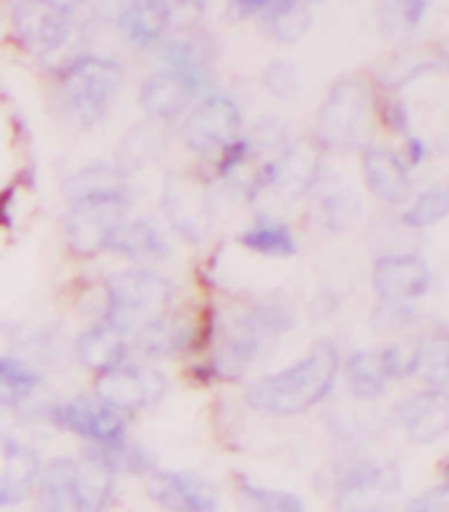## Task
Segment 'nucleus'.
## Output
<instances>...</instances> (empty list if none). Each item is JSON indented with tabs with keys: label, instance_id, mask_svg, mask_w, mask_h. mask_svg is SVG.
Here are the masks:
<instances>
[{
	"label": "nucleus",
	"instance_id": "f257e3e1",
	"mask_svg": "<svg viewBox=\"0 0 449 512\" xmlns=\"http://www.w3.org/2000/svg\"><path fill=\"white\" fill-rule=\"evenodd\" d=\"M337 373V347L329 339H323V342H316V347L302 360L260 379L247 392V405L266 415H279V418L308 413L310 407H316L329 397Z\"/></svg>",
	"mask_w": 449,
	"mask_h": 512
},
{
	"label": "nucleus",
	"instance_id": "f03ea898",
	"mask_svg": "<svg viewBox=\"0 0 449 512\" xmlns=\"http://www.w3.org/2000/svg\"><path fill=\"white\" fill-rule=\"evenodd\" d=\"M161 61V69L145 79L140 103L155 119H174L208 90V66L200 58V50L184 40L163 45Z\"/></svg>",
	"mask_w": 449,
	"mask_h": 512
},
{
	"label": "nucleus",
	"instance_id": "7ed1b4c3",
	"mask_svg": "<svg viewBox=\"0 0 449 512\" xmlns=\"http://www.w3.org/2000/svg\"><path fill=\"white\" fill-rule=\"evenodd\" d=\"M171 284L150 268L116 271L106 281V323L137 337L169 316Z\"/></svg>",
	"mask_w": 449,
	"mask_h": 512
},
{
	"label": "nucleus",
	"instance_id": "20e7f679",
	"mask_svg": "<svg viewBox=\"0 0 449 512\" xmlns=\"http://www.w3.org/2000/svg\"><path fill=\"white\" fill-rule=\"evenodd\" d=\"M124 82L119 61L103 56H82L61 74V100L79 127H95L108 113Z\"/></svg>",
	"mask_w": 449,
	"mask_h": 512
},
{
	"label": "nucleus",
	"instance_id": "39448f33",
	"mask_svg": "<svg viewBox=\"0 0 449 512\" xmlns=\"http://www.w3.org/2000/svg\"><path fill=\"white\" fill-rule=\"evenodd\" d=\"M371 119V92L360 79H342L318 111L316 137L321 148L352 150L363 145Z\"/></svg>",
	"mask_w": 449,
	"mask_h": 512
},
{
	"label": "nucleus",
	"instance_id": "423d86ee",
	"mask_svg": "<svg viewBox=\"0 0 449 512\" xmlns=\"http://www.w3.org/2000/svg\"><path fill=\"white\" fill-rule=\"evenodd\" d=\"M132 195H85L69 200L66 239L77 255H98L108 250L113 232L129 216Z\"/></svg>",
	"mask_w": 449,
	"mask_h": 512
},
{
	"label": "nucleus",
	"instance_id": "0eeeda50",
	"mask_svg": "<svg viewBox=\"0 0 449 512\" xmlns=\"http://www.w3.org/2000/svg\"><path fill=\"white\" fill-rule=\"evenodd\" d=\"M397 494V468L373 460H355L339 473L337 512H392Z\"/></svg>",
	"mask_w": 449,
	"mask_h": 512
},
{
	"label": "nucleus",
	"instance_id": "6e6552de",
	"mask_svg": "<svg viewBox=\"0 0 449 512\" xmlns=\"http://www.w3.org/2000/svg\"><path fill=\"white\" fill-rule=\"evenodd\" d=\"M242 137V108L226 95H205L182 124L184 145L195 155H218Z\"/></svg>",
	"mask_w": 449,
	"mask_h": 512
},
{
	"label": "nucleus",
	"instance_id": "1a4fd4ad",
	"mask_svg": "<svg viewBox=\"0 0 449 512\" xmlns=\"http://www.w3.org/2000/svg\"><path fill=\"white\" fill-rule=\"evenodd\" d=\"M166 389H169V381L161 371L145 368V365L121 363L111 371L100 373L95 397L113 407L116 413L124 415L161 402Z\"/></svg>",
	"mask_w": 449,
	"mask_h": 512
},
{
	"label": "nucleus",
	"instance_id": "9d476101",
	"mask_svg": "<svg viewBox=\"0 0 449 512\" xmlns=\"http://www.w3.org/2000/svg\"><path fill=\"white\" fill-rule=\"evenodd\" d=\"M413 350L389 344L381 350H360L344 363V379L360 400L381 397L389 381L407 379L413 373Z\"/></svg>",
	"mask_w": 449,
	"mask_h": 512
},
{
	"label": "nucleus",
	"instance_id": "9b49d317",
	"mask_svg": "<svg viewBox=\"0 0 449 512\" xmlns=\"http://www.w3.org/2000/svg\"><path fill=\"white\" fill-rule=\"evenodd\" d=\"M48 421L58 428L82 436L95 447H108L124 439V415L116 413L98 397H77L48 410Z\"/></svg>",
	"mask_w": 449,
	"mask_h": 512
},
{
	"label": "nucleus",
	"instance_id": "f8f14e48",
	"mask_svg": "<svg viewBox=\"0 0 449 512\" xmlns=\"http://www.w3.org/2000/svg\"><path fill=\"white\" fill-rule=\"evenodd\" d=\"M373 289L386 305H413L434 289V271L418 255H384L373 266Z\"/></svg>",
	"mask_w": 449,
	"mask_h": 512
},
{
	"label": "nucleus",
	"instance_id": "ddd939ff",
	"mask_svg": "<svg viewBox=\"0 0 449 512\" xmlns=\"http://www.w3.org/2000/svg\"><path fill=\"white\" fill-rule=\"evenodd\" d=\"M148 497L169 512H216L218 494L208 478L192 470H153Z\"/></svg>",
	"mask_w": 449,
	"mask_h": 512
},
{
	"label": "nucleus",
	"instance_id": "4468645a",
	"mask_svg": "<svg viewBox=\"0 0 449 512\" xmlns=\"http://www.w3.org/2000/svg\"><path fill=\"white\" fill-rule=\"evenodd\" d=\"M234 22H258L281 43H297L310 27L308 8L297 0H229Z\"/></svg>",
	"mask_w": 449,
	"mask_h": 512
},
{
	"label": "nucleus",
	"instance_id": "2eb2a0df",
	"mask_svg": "<svg viewBox=\"0 0 449 512\" xmlns=\"http://www.w3.org/2000/svg\"><path fill=\"white\" fill-rule=\"evenodd\" d=\"M40 473L43 463L35 449L14 436H0V507L22 505L40 484Z\"/></svg>",
	"mask_w": 449,
	"mask_h": 512
},
{
	"label": "nucleus",
	"instance_id": "dca6fc26",
	"mask_svg": "<svg viewBox=\"0 0 449 512\" xmlns=\"http://www.w3.org/2000/svg\"><path fill=\"white\" fill-rule=\"evenodd\" d=\"M116 491V470L100 457L95 447L74 460L71 470V512H106Z\"/></svg>",
	"mask_w": 449,
	"mask_h": 512
},
{
	"label": "nucleus",
	"instance_id": "f3484780",
	"mask_svg": "<svg viewBox=\"0 0 449 512\" xmlns=\"http://www.w3.org/2000/svg\"><path fill=\"white\" fill-rule=\"evenodd\" d=\"M397 418L407 439H413L415 444H434L449 431L447 392L426 389V392L413 394L410 400L397 407Z\"/></svg>",
	"mask_w": 449,
	"mask_h": 512
},
{
	"label": "nucleus",
	"instance_id": "a211bd4d",
	"mask_svg": "<svg viewBox=\"0 0 449 512\" xmlns=\"http://www.w3.org/2000/svg\"><path fill=\"white\" fill-rule=\"evenodd\" d=\"M16 32L37 50H58L71 35V14L50 8L40 0H22L16 6Z\"/></svg>",
	"mask_w": 449,
	"mask_h": 512
},
{
	"label": "nucleus",
	"instance_id": "6ab92c4d",
	"mask_svg": "<svg viewBox=\"0 0 449 512\" xmlns=\"http://www.w3.org/2000/svg\"><path fill=\"white\" fill-rule=\"evenodd\" d=\"M363 174L368 190L379 197L381 203L397 205L410 195V171L402 155L394 150L371 145L363 153Z\"/></svg>",
	"mask_w": 449,
	"mask_h": 512
},
{
	"label": "nucleus",
	"instance_id": "aec40b11",
	"mask_svg": "<svg viewBox=\"0 0 449 512\" xmlns=\"http://www.w3.org/2000/svg\"><path fill=\"white\" fill-rule=\"evenodd\" d=\"M174 16L169 0H121L119 29L137 48H153Z\"/></svg>",
	"mask_w": 449,
	"mask_h": 512
},
{
	"label": "nucleus",
	"instance_id": "412c9836",
	"mask_svg": "<svg viewBox=\"0 0 449 512\" xmlns=\"http://www.w3.org/2000/svg\"><path fill=\"white\" fill-rule=\"evenodd\" d=\"M129 352V337L111 323H98L87 329L77 342L79 363L95 373H106L124 363Z\"/></svg>",
	"mask_w": 449,
	"mask_h": 512
},
{
	"label": "nucleus",
	"instance_id": "4be33fe9",
	"mask_svg": "<svg viewBox=\"0 0 449 512\" xmlns=\"http://www.w3.org/2000/svg\"><path fill=\"white\" fill-rule=\"evenodd\" d=\"M108 250L124 255L129 260L153 263V260H163L169 255V242H166L161 229L153 221H148V218H127L113 232Z\"/></svg>",
	"mask_w": 449,
	"mask_h": 512
},
{
	"label": "nucleus",
	"instance_id": "5701e85b",
	"mask_svg": "<svg viewBox=\"0 0 449 512\" xmlns=\"http://www.w3.org/2000/svg\"><path fill=\"white\" fill-rule=\"evenodd\" d=\"M321 176L318 153L308 145H289L276 155L274 190L287 192L289 197L305 195Z\"/></svg>",
	"mask_w": 449,
	"mask_h": 512
},
{
	"label": "nucleus",
	"instance_id": "b1692460",
	"mask_svg": "<svg viewBox=\"0 0 449 512\" xmlns=\"http://www.w3.org/2000/svg\"><path fill=\"white\" fill-rule=\"evenodd\" d=\"M163 208L169 213L174 229H179V234L184 237L197 239L203 226L208 224V200L197 190V184L184 182V179L169 184Z\"/></svg>",
	"mask_w": 449,
	"mask_h": 512
},
{
	"label": "nucleus",
	"instance_id": "393cba45",
	"mask_svg": "<svg viewBox=\"0 0 449 512\" xmlns=\"http://www.w3.org/2000/svg\"><path fill=\"white\" fill-rule=\"evenodd\" d=\"M413 373H418L431 389L447 392L449 384V339L444 331L431 334L413 350Z\"/></svg>",
	"mask_w": 449,
	"mask_h": 512
},
{
	"label": "nucleus",
	"instance_id": "a878e982",
	"mask_svg": "<svg viewBox=\"0 0 449 512\" xmlns=\"http://www.w3.org/2000/svg\"><path fill=\"white\" fill-rule=\"evenodd\" d=\"M239 242L253 250V253L268 255V258H287V255L297 253L295 234L284 221L276 218H258L250 229H247Z\"/></svg>",
	"mask_w": 449,
	"mask_h": 512
},
{
	"label": "nucleus",
	"instance_id": "bb28decb",
	"mask_svg": "<svg viewBox=\"0 0 449 512\" xmlns=\"http://www.w3.org/2000/svg\"><path fill=\"white\" fill-rule=\"evenodd\" d=\"M40 381L43 379L35 368H29L22 360L0 355V405L3 407L24 405L35 394Z\"/></svg>",
	"mask_w": 449,
	"mask_h": 512
},
{
	"label": "nucleus",
	"instance_id": "cd10ccee",
	"mask_svg": "<svg viewBox=\"0 0 449 512\" xmlns=\"http://www.w3.org/2000/svg\"><path fill=\"white\" fill-rule=\"evenodd\" d=\"M66 195L69 200L85 195H132L127 187V179L121 176V171H116L113 166H87L79 174H74L66 182Z\"/></svg>",
	"mask_w": 449,
	"mask_h": 512
},
{
	"label": "nucleus",
	"instance_id": "c85d7f7f",
	"mask_svg": "<svg viewBox=\"0 0 449 512\" xmlns=\"http://www.w3.org/2000/svg\"><path fill=\"white\" fill-rule=\"evenodd\" d=\"M239 491L253 512H305V502L292 491L258 486L250 478H239Z\"/></svg>",
	"mask_w": 449,
	"mask_h": 512
},
{
	"label": "nucleus",
	"instance_id": "c756f323",
	"mask_svg": "<svg viewBox=\"0 0 449 512\" xmlns=\"http://www.w3.org/2000/svg\"><path fill=\"white\" fill-rule=\"evenodd\" d=\"M449 213V192L444 187H428L415 197V203L402 213V224L413 229H428V226L444 221Z\"/></svg>",
	"mask_w": 449,
	"mask_h": 512
},
{
	"label": "nucleus",
	"instance_id": "7c9ffc66",
	"mask_svg": "<svg viewBox=\"0 0 449 512\" xmlns=\"http://www.w3.org/2000/svg\"><path fill=\"white\" fill-rule=\"evenodd\" d=\"M431 0H381V29L384 35H405L421 24Z\"/></svg>",
	"mask_w": 449,
	"mask_h": 512
},
{
	"label": "nucleus",
	"instance_id": "2f4dec72",
	"mask_svg": "<svg viewBox=\"0 0 449 512\" xmlns=\"http://www.w3.org/2000/svg\"><path fill=\"white\" fill-rule=\"evenodd\" d=\"M318 211H321V224H326L329 229H347L355 218V211H358V203H355V197L344 195L339 190L323 195Z\"/></svg>",
	"mask_w": 449,
	"mask_h": 512
},
{
	"label": "nucleus",
	"instance_id": "473e14b6",
	"mask_svg": "<svg viewBox=\"0 0 449 512\" xmlns=\"http://www.w3.org/2000/svg\"><path fill=\"white\" fill-rule=\"evenodd\" d=\"M263 85L271 95L276 98H295L297 95V87H300V77H297V69L287 61H279V64L268 66L266 69V77H263Z\"/></svg>",
	"mask_w": 449,
	"mask_h": 512
},
{
	"label": "nucleus",
	"instance_id": "72a5a7b5",
	"mask_svg": "<svg viewBox=\"0 0 449 512\" xmlns=\"http://www.w3.org/2000/svg\"><path fill=\"white\" fill-rule=\"evenodd\" d=\"M405 512H449V489L444 484L423 491L407 505Z\"/></svg>",
	"mask_w": 449,
	"mask_h": 512
},
{
	"label": "nucleus",
	"instance_id": "f704fd0d",
	"mask_svg": "<svg viewBox=\"0 0 449 512\" xmlns=\"http://www.w3.org/2000/svg\"><path fill=\"white\" fill-rule=\"evenodd\" d=\"M426 155H428V148H426V142H423L421 137H407L405 158H402L407 166H418V163L426 161Z\"/></svg>",
	"mask_w": 449,
	"mask_h": 512
},
{
	"label": "nucleus",
	"instance_id": "c9c22d12",
	"mask_svg": "<svg viewBox=\"0 0 449 512\" xmlns=\"http://www.w3.org/2000/svg\"><path fill=\"white\" fill-rule=\"evenodd\" d=\"M40 3H45V6L50 8H58V11H64V14H71V11L82 6L85 0H40Z\"/></svg>",
	"mask_w": 449,
	"mask_h": 512
},
{
	"label": "nucleus",
	"instance_id": "e433bc0d",
	"mask_svg": "<svg viewBox=\"0 0 449 512\" xmlns=\"http://www.w3.org/2000/svg\"><path fill=\"white\" fill-rule=\"evenodd\" d=\"M174 14H179V8H190V11H203L208 0H169Z\"/></svg>",
	"mask_w": 449,
	"mask_h": 512
},
{
	"label": "nucleus",
	"instance_id": "4c0bfd02",
	"mask_svg": "<svg viewBox=\"0 0 449 512\" xmlns=\"http://www.w3.org/2000/svg\"><path fill=\"white\" fill-rule=\"evenodd\" d=\"M297 3H302V6H305V3H318V0H297Z\"/></svg>",
	"mask_w": 449,
	"mask_h": 512
}]
</instances>
